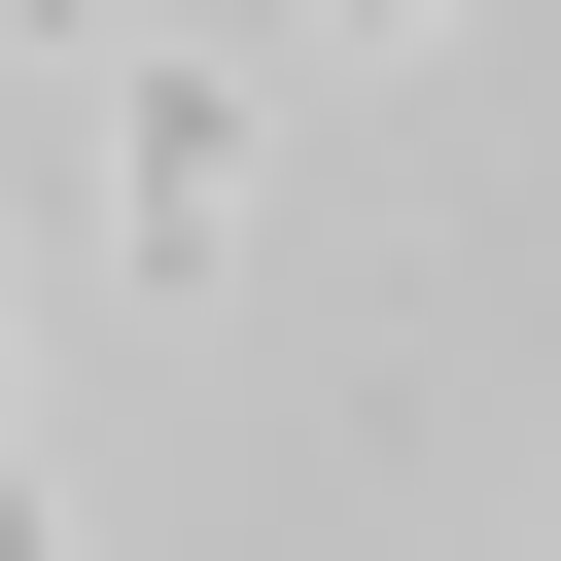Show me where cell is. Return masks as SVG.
<instances>
[{
    "instance_id": "1",
    "label": "cell",
    "mask_w": 561,
    "mask_h": 561,
    "mask_svg": "<svg viewBox=\"0 0 561 561\" xmlns=\"http://www.w3.org/2000/svg\"><path fill=\"white\" fill-rule=\"evenodd\" d=\"M245 245V70H140V280Z\"/></svg>"
},
{
    "instance_id": "2",
    "label": "cell",
    "mask_w": 561,
    "mask_h": 561,
    "mask_svg": "<svg viewBox=\"0 0 561 561\" xmlns=\"http://www.w3.org/2000/svg\"><path fill=\"white\" fill-rule=\"evenodd\" d=\"M351 35H421V0H351Z\"/></svg>"
}]
</instances>
